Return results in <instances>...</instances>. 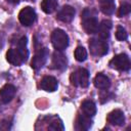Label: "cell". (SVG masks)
<instances>
[{"label": "cell", "instance_id": "cell-7", "mask_svg": "<svg viewBox=\"0 0 131 131\" xmlns=\"http://www.w3.org/2000/svg\"><path fill=\"white\" fill-rule=\"evenodd\" d=\"M48 56H49V50H48V48H46V47L40 48L35 53L33 59H32V62H31V67L35 71L40 70L46 63V61L48 59Z\"/></svg>", "mask_w": 131, "mask_h": 131}, {"label": "cell", "instance_id": "cell-12", "mask_svg": "<svg viewBox=\"0 0 131 131\" xmlns=\"http://www.w3.org/2000/svg\"><path fill=\"white\" fill-rule=\"evenodd\" d=\"M40 87L42 90H45L47 92H54L58 87V82L52 76H45L40 82Z\"/></svg>", "mask_w": 131, "mask_h": 131}, {"label": "cell", "instance_id": "cell-26", "mask_svg": "<svg viewBox=\"0 0 131 131\" xmlns=\"http://www.w3.org/2000/svg\"><path fill=\"white\" fill-rule=\"evenodd\" d=\"M6 1L9 2V3H11V4H18L20 0H6Z\"/></svg>", "mask_w": 131, "mask_h": 131}, {"label": "cell", "instance_id": "cell-18", "mask_svg": "<svg viewBox=\"0 0 131 131\" xmlns=\"http://www.w3.org/2000/svg\"><path fill=\"white\" fill-rule=\"evenodd\" d=\"M99 8L102 13L112 15L116 10V3L114 0H99Z\"/></svg>", "mask_w": 131, "mask_h": 131}, {"label": "cell", "instance_id": "cell-15", "mask_svg": "<svg viewBox=\"0 0 131 131\" xmlns=\"http://www.w3.org/2000/svg\"><path fill=\"white\" fill-rule=\"evenodd\" d=\"M94 86L100 90H107L111 87V80L104 74H97L93 80Z\"/></svg>", "mask_w": 131, "mask_h": 131}, {"label": "cell", "instance_id": "cell-3", "mask_svg": "<svg viewBox=\"0 0 131 131\" xmlns=\"http://www.w3.org/2000/svg\"><path fill=\"white\" fill-rule=\"evenodd\" d=\"M89 72L84 69V68H80L77 71H75L74 73H72L70 80H71V84L73 86L76 87H82V88H86L89 85Z\"/></svg>", "mask_w": 131, "mask_h": 131}, {"label": "cell", "instance_id": "cell-14", "mask_svg": "<svg viewBox=\"0 0 131 131\" xmlns=\"http://www.w3.org/2000/svg\"><path fill=\"white\" fill-rule=\"evenodd\" d=\"M112 27H113V24H112V21L110 19H103L98 25V29H97V32H96V33H98L99 38L102 39V40L108 39Z\"/></svg>", "mask_w": 131, "mask_h": 131}, {"label": "cell", "instance_id": "cell-8", "mask_svg": "<svg viewBox=\"0 0 131 131\" xmlns=\"http://www.w3.org/2000/svg\"><path fill=\"white\" fill-rule=\"evenodd\" d=\"M52 68L58 71H64L68 67V58L67 56L58 50H55L52 54Z\"/></svg>", "mask_w": 131, "mask_h": 131}, {"label": "cell", "instance_id": "cell-4", "mask_svg": "<svg viewBox=\"0 0 131 131\" xmlns=\"http://www.w3.org/2000/svg\"><path fill=\"white\" fill-rule=\"evenodd\" d=\"M89 49L92 55L94 56H103L108 51V45L105 40L92 38L89 40Z\"/></svg>", "mask_w": 131, "mask_h": 131}, {"label": "cell", "instance_id": "cell-21", "mask_svg": "<svg viewBox=\"0 0 131 131\" xmlns=\"http://www.w3.org/2000/svg\"><path fill=\"white\" fill-rule=\"evenodd\" d=\"M50 124L48 125V129L49 130H53V131H57V130H63L64 129V126L61 122V120L59 118H56V117H51L50 118Z\"/></svg>", "mask_w": 131, "mask_h": 131}, {"label": "cell", "instance_id": "cell-25", "mask_svg": "<svg viewBox=\"0 0 131 131\" xmlns=\"http://www.w3.org/2000/svg\"><path fill=\"white\" fill-rule=\"evenodd\" d=\"M4 42H5V40H4V36L0 33V49L3 48V46H4Z\"/></svg>", "mask_w": 131, "mask_h": 131}, {"label": "cell", "instance_id": "cell-1", "mask_svg": "<svg viewBox=\"0 0 131 131\" xmlns=\"http://www.w3.org/2000/svg\"><path fill=\"white\" fill-rule=\"evenodd\" d=\"M98 20L95 17L93 11L89 8L83 10L82 13V26L87 34H95L98 29Z\"/></svg>", "mask_w": 131, "mask_h": 131}, {"label": "cell", "instance_id": "cell-6", "mask_svg": "<svg viewBox=\"0 0 131 131\" xmlns=\"http://www.w3.org/2000/svg\"><path fill=\"white\" fill-rule=\"evenodd\" d=\"M37 18V14H36V11L33 7L31 6H27L25 8H23L19 13H18V20L19 23L25 26V27H30L32 26L35 20Z\"/></svg>", "mask_w": 131, "mask_h": 131}, {"label": "cell", "instance_id": "cell-13", "mask_svg": "<svg viewBox=\"0 0 131 131\" xmlns=\"http://www.w3.org/2000/svg\"><path fill=\"white\" fill-rule=\"evenodd\" d=\"M107 122L115 126H123L125 123V115L121 110H114L107 115Z\"/></svg>", "mask_w": 131, "mask_h": 131}, {"label": "cell", "instance_id": "cell-17", "mask_svg": "<svg viewBox=\"0 0 131 131\" xmlns=\"http://www.w3.org/2000/svg\"><path fill=\"white\" fill-rule=\"evenodd\" d=\"M81 111H82V114L89 117V118H92L95 116L96 114V104L92 101V100H84L81 104Z\"/></svg>", "mask_w": 131, "mask_h": 131}, {"label": "cell", "instance_id": "cell-20", "mask_svg": "<svg viewBox=\"0 0 131 131\" xmlns=\"http://www.w3.org/2000/svg\"><path fill=\"white\" fill-rule=\"evenodd\" d=\"M27 44H28V39H27L26 36H23V37L18 40V42H17V47H16V48L18 49V51L20 52V54L23 55V57H24L25 60H27L28 57H29V50H28V48H27Z\"/></svg>", "mask_w": 131, "mask_h": 131}, {"label": "cell", "instance_id": "cell-11", "mask_svg": "<svg viewBox=\"0 0 131 131\" xmlns=\"http://www.w3.org/2000/svg\"><path fill=\"white\" fill-rule=\"evenodd\" d=\"M16 89L12 84H5L1 90H0V99L3 103H8L10 102L14 95H15Z\"/></svg>", "mask_w": 131, "mask_h": 131}, {"label": "cell", "instance_id": "cell-23", "mask_svg": "<svg viewBox=\"0 0 131 131\" xmlns=\"http://www.w3.org/2000/svg\"><path fill=\"white\" fill-rule=\"evenodd\" d=\"M130 11H131V4L128 2H124L123 4H121V6L118 10V16L119 17L126 16L130 13Z\"/></svg>", "mask_w": 131, "mask_h": 131}, {"label": "cell", "instance_id": "cell-10", "mask_svg": "<svg viewBox=\"0 0 131 131\" xmlns=\"http://www.w3.org/2000/svg\"><path fill=\"white\" fill-rule=\"evenodd\" d=\"M6 59L9 63H11L12 66H15V67H19L26 61L17 48L8 49V51L6 52Z\"/></svg>", "mask_w": 131, "mask_h": 131}, {"label": "cell", "instance_id": "cell-24", "mask_svg": "<svg viewBox=\"0 0 131 131\" xmlns=\"http://www.w3.org/2000/svg\"><path fill=\"white\" fill-rule=\"evenodd\" d=\"M116 38H117L119 41H125V40H127V38H128V33H127V31H126L123 27L119 26V27L117 28V31H116Z\"/></svg>", "mask_w": 131, "mask_h": 131}, {"label": "cell", "instance_id": "cell-16", "mask_svg": "<svg viewBox=\"0 0 131 131\" xmlns=\"http://www.w3.org/2000/svg\"><path fill=\"white\" fill-rule=\"evenodd\" d=\"M92 120L91 118L81 114L77 117L76 120V129L77 130H88L92 126Z\"/></svg>", "mask_w": 131, "mask_h": 131}, {"label": "cell", "instance_id": "cell-5", "mask_svg": "<svg viewBox=\"0 0 131 131\" xmlns=\"http://www.w3.org/2000/svg\"><path fill=\"white\" fill-rule=\"evenodd\" d=\"M110 67L113 69H116L118 71L128 72L131 68V62H130L129 56L125 53H120V54L115 55L110 61Z\"/></svg>", "mask_w": 131, "mask_h": 131}, {"label": "cell", "instance_id": "cell-19", "mask_svg": "<svg viewBox=\"0 0 131 131\" xmlns=\"http://www.w3.org/2000/svg\"><path fill=\"white\" fill-rule=\"evenodd\" d=\"M57 6H58L57 0H42L41 2V9L47 14L54 12L57 9Z\"/></svg>", "mask_w": 131, "mask_h": 131}, {"label": "cell", "instance_id": "cell-22", "mask_svg": "<svg viewBox=\"0 0 131 131\" xmlns=\"http://www.w3.org/2000/svg\"><path fill=\"white\" fill-rule=\"evenodd\" d=\"M74 55H75V58L77 61L79 62H82V61H85L87 59V51L84 47L82 46H78L76 49H75V52H74Z\"/></svg>", "mask_w": 131, "mask_h": 131}, {"label": "cell", "instance_id": "cell-9", "mask_svg": "<svg viewBox=\"0 0 131 131\" xmlns=\"http://www.w3.org/2000/svg\"><path fill=\"white\" fill-rule=\"evenodd\" d=\"M76 14L75 8L71 5H64L62 6V8H60V10L57 12V19L62 21V23H70L74 19Z\"/></svg>", "mask_w": 131, "mask_h": 131}, {"label": "cell", "instance_id": "cell-2", "mask_svg": "<svg viewBox=\"0 0 131 131\" xmlns=\"http://www.w3.org/2000/svg\"><path fill=\"white\" fill-rule=\"evenodd\" d=\"M51 43L56 50L62 51L69 46V36L63 30L55 29L51 34Z\"/></svg>", "mask_w": 131, "mask_h": 131}]
</instances>
